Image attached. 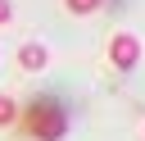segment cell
Instances as JSON below:
<instances>
[{"label": "cell", "instance_id": "cell-3", "mask_svg": "<svg viewBox=\"0 0 145 141\" xmlns=\"http://www.w3.org/2000/svg\"><path fill=\"white\" fill-rule=\"evenodd\" d=\"M45 64H50V50H45L41 41H27V45L18 50V68H23V73H41Z\"/></svg>", "mask_w": 145, "mask_h": 141}, {"label": "cell", "instance_id": "cell-2", "mask_svg": "<svg viewBox=\"0 0 145 141\" xmlns=\"http://www.w3.org/2000/svg\"><path fill=\"white\" fill-rule=\"evenodd\" d=\"M32 127H36V136L54 141V136L63 132V114H59V105H54V100H36V109H32Z\"/></svg>", "mask_w": 145, "mask_h": 141}, {"label": "cell", "instance_id": "cell-5", "mask_svg": "<svg viewBox=\"0 0 145 141\" xmlns=\"http://www.w3.org/2000/svg\"><path fill=\"white\" fill-rule=\"evenodd\" d=\"M14 118H18V105H14L9 96H0V127H9Z\"/></svg>", "mask_w": 145, "mask_h": 141}, {"label": "cell", "instance_id": "cell-6", "mask_svg": "<svg viewBox=\"0 0 145 141\" xmlns=\"http://www.w3.org/2000/svg\"><path fill=\"white\" fill-rule=\"evenodd\" d=\"M9 18H14V0H0V27H5Z\"/></svg>", "mask_w": 145, "mask_h": 141}, {"label": "cell", "instance_id": "cell-4", "mask_svg": "<svg viewBox=\"0 0 145 141\" xmlns=\"http://www.w3.org/2000/svg\"><path fill=\"white\" fill-rule=\"evenodd\" d=\"M63 9L86 18V14H100V9H104V0H63Z\"/></svg>", "mask_w": 145, "mask_h": 141}, {"label": "cell", "instance_id": "cell-7", "mask_svg": "<svg viewBox=\"0 0 145 141\" xmlns=\"http://www.w3.org/2000/svg\"><path fill=\"white\" fill-rule=\"evenodd\" d=\"M140 136H145V132H140Z\"/></svg>", "mask_w": 145, "mask_h": 141}, {"label": "cell", "instance_id": "cell-1", "mask_svg": "<svg viewBox=\"0 0 145 141\" xmlns=\"http://www.w3.org/2000/svg\"><path fill=\"white\" fill-rule=\"evenodd\" d=\"M136 59H140V41L131 32H113L109 36V64L127 73V68H136Z\"/></svg>", "mask_w": 145, "mask_h": 141}]
</instances>
